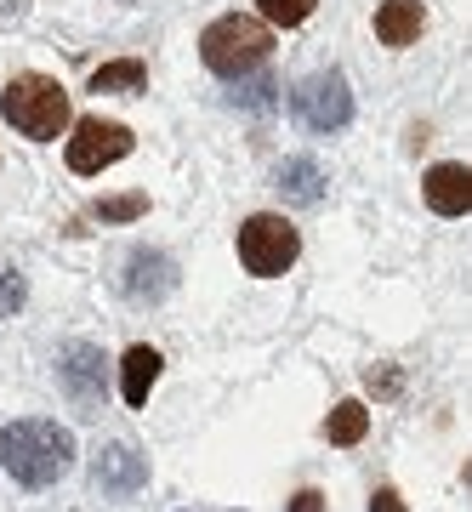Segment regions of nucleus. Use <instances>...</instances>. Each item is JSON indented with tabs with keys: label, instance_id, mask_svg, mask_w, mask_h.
Returning <instances> with one entry per match:
<instances>
[{
	"label": "nucleus",
	"instance_id": "obj_1",
	"mask_svg": "<svg viewBox=\"0 0 472 512\" xmlns=\"http://www.w3.org/2000/svg\"><path fill=\"white\" fill-rule=\"evenodd\" d=\"M0 467L29 484V490H46L57 478L74 467V433L69 427H57V421H12L6 433H0Z\"/></svg>",
	"mask_w": 472,
	"mask_h": 512
},
{
	"label": "nucleus",
	"instance_id": "obj_2",
	"mask_svg": "<svg viewBox=\"0 0 472 512\" xmlns=\"http://www.w3.org/2000/svg\"><path fill=\"white\" fill-rule=\"evenodd\" d=\"M0 114L35 137V143H52L69 131V92L57 86L52 74H12V86L0 92Z\"/></svg>",
	"mask_w": 472,
	"mask_h": 512
},
{
	"label": "nucleus",
	"instance_id": "obj_3",
	"mask_svg": "<svg viewBox=\"0 0 472 512\" xmlns=\"http://www.w3.org/2000/svg\"><path fill=\"white\" fill-rule=\"evenodd\" d=\"M273 52V35L262 18H239V12H228V18H217L211 29L200 35V57L211 74H228V80H245V74H256L262 63H268Z\"/></svg>",
	"mask_w": 472,
	"mask_h": 512
},
{
	"label": "nucleus",
	"instance_id": "obj_4",
	"mask_svg": "<svg viewBox=\"0 0 472 512\" xmlns=\"http://www.w3.org/2000/svg\"><path fill=\"white\" fill-rule=\"evenodd\" d=\"M296 256H302V234H296L285 217H273V211L245 217V228H239V262H245L256 279L285 274Z\"/></svg>",
	"mask_w": 472,
	"mask_h": 512
},
{
	"label": "nucleus",
	"instance_id": "obj_5",
	"mask_svg": "<svg viewBox=\"0 0 472 512\" xmlns=\"http://www.w3.org/2000/svg\"><path fill=\"white\" fill-rule=\"evenodd\" d=\"M131 154V131L120 120H103V114H86V120H74V137H69V171L80 177H97L103 165L126 160Z\"/></svg>",
	"mask_w": 472,
	"mask_h": 512
},
{
	"label": "nucleus",
	"instance_id": "obj_6",
	"mask_svg": "<svg viewBox=\"0 0 472 512\" xmlns=\"http://www.w3.org/2000/svg\"><path fill=\"white\" fill-rule=\"evenodd\" d=\"M296 114H302L313 131H342L347 120H353V92H347V80L336 69L302 80V92H296Z\"/></svg>",
	"mask_w": 472,
	"mask_h": 512
},
{
	"label": "nucleus",
	"instance_id": "obj_7",
	"mask_svg": "<svg viewBox=\"0 0 472 512\" xmlns=\"http://www.w3.org/2000/svg\"><path fill=\"white\" fill-rule=\"evenodd\" d=\"M57 382L69 387L74 404H97L103 399V353L91 348V342H69V348L57 353Z\"/></svg>",
	"mask_w": 472,
	"mask_h": 512
},
{
	"label": "nucleus",
	"instance_id": "obj_8",
	"mask_svg": "<svg viewBox=\"0 0 472 512\" xmlns=\"http://www.w3.org/2000/svg\"><path fill=\"white\" fill-rule=\"evenodd\" d=\"M421 194H427V205H433L438 217H461V211L472 205V171L455 165V160H444V165H433V171L421 177Z\"/></svg>",
	"mask_w": 472,
	"mask_h": 512
},
{
	"label": "nucleus",
	"instance_id": "obj_9",
	"mask_svg": "<svg viewBox=\"0 0 472 512\" xmlns=\"http://www.w3.org/2000/svg\"><path fill=\"white\" fill-rule=\"evenodd\" d=\"M97 484L114 495H131L148 484V461L131 450V444H103V456H97Z\"/></svg>",
	"mask_w": 472,
	"mask_h": 512
},
{
	"label": "nucleus",
	"instance_id": "obj_10",
	"mask_svg": "<svg viewBox=\"0 0 472 512\" xmlns=\"http://www.w3.org/2000/svg\"><path fill=\"white\" fill-rule=\"evenodd\" d=\"M421 29H427L421 0H382L376 6V40L382 46H410V40H421Z\"/></svg>",
	"mask_w": 472,
	"mask_h": 512
},
{
	"label": "nucleus",
	"instance_id": "obj_11",
	"mask_svg": "<svg viewBox=\"0 0 472 512\" xmlns=\"http://www.w3.org/2000/svg\"><path fill=\"white\" fill-rule=\"evenodd\" d=\"M160 365L165 359L154 348H143V342L126 348V359H120V393H126L131 410H143L148 404V393H154V382H160Z\"/></svg>",
	"mask_w": 472,
	"mask_h": 512
},
{
	"label": "nucleus",
	"instance_id": "obj_12",
	"mask_svg": "<svg viewBox=\"0 0 472 512\" xmlns=\"http://www.w3.org/2000/svg\"><path fill=\"white\" fill-rule=\"evenodd\" d=\"M148 86V69L137 57H120V63H103L91 74V92H143Z\"/></svg>",
	"mask_w": 472,
	"mask_h": 512
},
{
	"label": "nucleus",
	"instance_id": "obj_13",
	"mask_svg": "<svg viewBox=\"0 0 472 512\" xmlns=\"http://www.w3.org/2000/svg\"><path fill=\"white\" fill-rule=\"evenodd\" d=\"M364 433H370V410H364L359 399H347V404L330 410V421H325V439L330 444H359Z\"/></svg>",
	"mask_w": 472,
	"mask_h": 512
},
{
	"label": "nucleus",
	"instance_id": "obj_14",
	"mask_svg": "<svg viewBox=\"0 0 472 512\" xmlns=\"http://www.w3.org/2000/svg\"><path fill=\"white\" fill-rule=\"evenodd\" d=\"M279 188H285L291 200H302V205H313L319 194H325L319 165H313V160H285V165H279Z\"/></svg>",
	"mask_w": 472,
	"mask_h": 512
},
{
	"label": "nucleus",
	"instance_id": "obj_15",
	"mask_svg": "<svg viewBox=\"0 0 472 512\" xmlns=\"http://www.w3.org/2000/svg\"><path fill=\"white\" fill-rule=\"evenodd\" d=\"M313 6H319V0H256L262 23H279V29H296V23H308V18H313Z\"/></svg>",
	"mask_w": 472,
	"mask_h": 512
},
{
	"label": "nucleus",
	"instance_id": "obj_16",
	"mask_svg": "<svg viewBox=\"0 0 472 512\" xmlns=\"http://www.w3.org/2000/svg\"><path fill=\"white\" fill-rule=\"evenodd\" d=\"M23 274L18 268H12V262H0V319H6V313H18L23 308Z\"/></svg>",
	"mask_w": 472,
	"mask_h": 512
},
{
	"label": "nucleus",
	"instance_id": "obj_17",
	"mask_svg": "<svg viewBox=\"0 0 472 512\" xmlns=\"http://www.w3.org/2000/svg\"><path fill=\"white\" fill-rule=\"evenodd\" d=\"M148 200L143 194H120V200H97V217H109V222H131V217H143Z\"/></svg>",
	"mask_w": 472,
	"mask_h": 512
},
{
	"label": "nucleus",
	"instance_id": "obj_18",
	"mask_svg": "<svg viewBox=\"0 0 472 512\" xmlns=\"http://www.w3.org/2000/svg\"><path fill=\"white\" fill-rule=\"evenodd\" d=\"M370 512H404L399 490H376V495H370Z\"/></svg>",
	"mask_w": 472,
	"mask_h": 512
},
{
	"label": "nucleus",
	"instance_id": "obj_19",
	"mask_svg": "<svg viewBox=\"0 0 472 512\" xmlns=\"http://www.w3.org/2000/svg\"><path fill=\"white\" fill-rule=\"evenodd\" d=\"M291 512H325V495H319V490H302V495L291 501Z\"/></svg>",
	"mask_w": 472,
	"mask_h": 512
},
{
	"label": "nucleus",
	"instance_id": "obj_20",
	"mask_svg": "<svg viewBox=\"0 0 472 512\" xmlns=\"http://www.w3.org/2000/svg\"><path fill=\"white\" fill-rule=\"evenodd\" d=\"M12 6H18V0H0V12H12Z\"/></svg>",
	"mask_w": 472,
	"mask_h": 512
}]
</instances>
